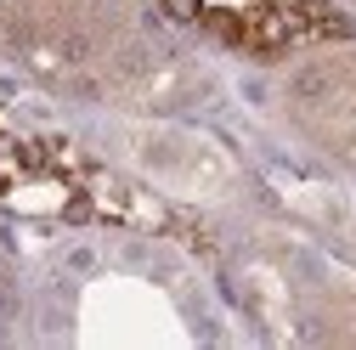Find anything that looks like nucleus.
I'll return each mask as SVG.
<instances>
[{
  "instance_id": "nucleus-1",
  "label": "nucleus",
  "mask_w": 356,
  "mask_h": 350,
  "mask_svg": "<svg viewBox=\"0 0 356 350\" xmlns=\"http://www.w3.org/2000/svg\"><path fill=\"white\" fill-rule=\"evenodd\" d=\"M164 6L249 51H289L339 34V17L323 0H164Z\"/></svg>"
},
{
  "instance_id": "nucleus-2",
  "label": "nucleus",
  "mask_w": 356,
  "mask_h": 350,
  "mask_svg": "<svg viewBox=\"0 0 356 350\" xmlns=\"http://www.w3.org/2000/svg\"><path fill=\"white\" fill-rule=\"evenodd\" d=\"M289 108H294V124L317 147L356 164V57L305 62V74H294Z\"/></svg>"
}]
</instances>
